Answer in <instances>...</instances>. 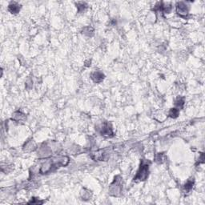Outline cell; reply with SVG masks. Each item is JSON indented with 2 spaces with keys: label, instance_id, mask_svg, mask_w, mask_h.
<instances>
[{
  "label": "cell",
  "instance_id": "cell-9",
  "mask_svg": "<svg viewBox=\"0 0 205 205\" xmlns=\"http://www.w3.org/2000/svg\"><path fill=\"white\" fill-rule=\"evenodd\" d=\"M193 185H194V179H189L188 182L184 184V189H185L186 191L189 192V191H190V190H191V189L192 188Z\"/></svg>",
  "mask_w": 205,
  "mask_h": 205
},
{
  "label": "cell",
  "instance_id": "cell-12",
  "mask_svg": "<svg viewBox=\"0 0 205 205\" xmlns=\"http://www.w3.org/2000/svg\"><path fill=\"white\" fill-rule=\"evenodd\" d=\"M175 106H177L179 108H182V107H184V99L183 98H181V97H178L177 99L175 100Z\"/></svg>",
  "mask_w": 205,
  "mask_h": 205
},
{
  "label": "cell",
  "instance_id": "cell-11",
  "mask_svg": "<svg viewBox=\"0 0 205 205\" xmlns=\"http://www.w3.org/2000/svg\"><path fill=\"white\" fill-rule=\"evenodd\" d=\"M24 147H26V148H24L25 150L29 149L30 151H33L34 149H35V144H34L33 141H29V142H27V143L26 144Z\"/></svg>",
  "mask_w": 205,
  "mask_h": 205
},
{
  "label": "cell",
  "instance_id": "cell-5",
  "mask_svg": "<svg viewBox=\"0 0 205 205\" xmlns=\"http://www.w3.org/2000/svg\"><path fill=\"white\" fill-rule=\"evenodd\" d=\"M114 183L115 184V187L114 185H111V188H110V191H111V194L113 196H118V193H120L121 191V186L120 184V180L117 179V176L115 178V181Z\"/></svg>",
  "mask_w": 205,
  "mask_h": 205
},
{
  "label": "cell",
  "instance_id": "cell-14",
  "mask_svg": "<svg viewBox=\"0 0 205 205\" xmlns=\"http://www.w3.org/2000/svg\"><path fill=\"white\" fill-rule=\"evenodd\" d=\"M77 8H78V11L79 12H81L86 8V4L84 3H79L77 4Z\"/></svg>",
  "mask_w": 205,
  "mask_h": 205
},
{
  "label": "cell",
  "instance_id": "cell-7",
  "mask_svg": "<svg viewBox=\"0 0 205 205\" xmlns=\"http://www.w3.org/2000/svg\"><path fill=\"white\" fill-rule=\"evenodd\" d=\"M8 11L11 14H17L20 11V6L18 3H11L8 7Z\"/></svg>",
  "mask_w": 205,
  "mask_h": 205
},
{
  "label": "cell",
  "instance_id": "cell-4",
  "mask_svg": "<svg viewBox=\"0 0 205 205\" xmlns=\"http://www.w3.org/2000/svg\"><path fill=\"white\" fill-rule=\"evenodd\" d=\"M100 133L101 135L103 136L106 137H111L113 136V131H112V128L111 126H109V124L105 123V124L102 125V127L101 128L100 130Z\"/></svg>",
  "mask_w": 205,
  "mask_h": 205
},
{
  "label": "cell",
  "instance_id": "cell-3",
  "mask_svg": "<svg viewBox=\"0 0 205 205\" xmlns=\"http://www.w3.org/2000/svg\"><path fill=\"white\" fill-rule=\"evenodd\" d=\"M176 11L181 17H186L188 14V8L184 2H179L176 5Z\"/></svg>",
  "mask_w": 205,
  "mask_h": 205
},
{
  "label": "cell",
  "instance_id": "cell-1",
  "mask_svg": "<svg viewBox=\"0 0 205 205\" xmlns=\"http://www.w3.org/2000/svg\"><path fill=\"white\" fill-rule=\"evenodd\" d=\"M69 162V158L67 156H56L53 158L47 159L40 168V172L42 174H47L48 172L53 171L61 166L67 165Z\"/></svg>",
  "mask_w": 205,
  "mask_h": 205
},
{
  "label": "cell",
  "instance_id": "cell-10",
  "mask_svg": "<svg viewBox=\"0 0 205 205\" xmlns=\"http://www.w3.org/2000/svg\"><path fill=\"white\" fill-rule=\"evenodd\" d=\"M179 109L177 108H171L169 111V116L171 118H176L179 115Z\"/></svg>",
  "mask_w": 205,
  "mask_h": 205
},
{
  "label": "cell",
  "instance_id": "cell-2",
  "mask_svg": "<svg viewBox=\"0 0 205 205\" xmlns=\"http://www.w3.org/2000/svg\"><path fill=\"white\" fill-rule=\"evenodd\" d=\"M151 163L149 161H142L140 170L137 172L136 177L134 178L135 181H144L148 177V168Z\"/></svg>",
  "mask_w": 205,
  "mask_h": 205
},
{
  "label": "cell",
  "instance_id": "cell-13",
  "mask_svg": "<svg viewBox=\"0 0 205 205\" xmlns=\"http://www.w3.org/2000/svg\"><path fill=\"white\" fill-rule=\"evenodd\" d=\"M165 159V155L163 153L157 154L156 157H155V161L159 163H163Z\"/></svg>",
  "mask_w": 205,
  "mask_h": 205
},
{
  "label": "cell",
  "instance_id": "cell-6",
  "mask_svg": "<svg viewBox=\"0 0 205 205\" xmlns=\"http://www.w3.org/2000/svg\"><path fill=\"white\" fill-rule=\"evenodd\" d=\"M91 78L95 83H100L103 80L104 75L101 71H94L93 73H91Z\"/></svg>",
  "mask_w": 205,
  "mask_h": 205
},
{
  "label": "cell",
  "instance_id": "cell-8",
  "mask_svg": "<svg viewBox=\"0 0 205 205\" xmlns=\"http://www.w3.org/2000/svg\"><path fill=\"white\" fill-rule=\"evenodd\" d=\"M12 120H15V121H22V120H25V115L23 113H22L21 111H17L14 114V117L12 118Z\"/></svg>",
  "mask_w": 205,
  "mask_h": 205
}]
</instances>
